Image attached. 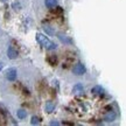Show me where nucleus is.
Returning <instances> with one entry per match:
<instances>
[{
  "instance_id": "f257e3e1",
  "label": "nucleus",
  "mask_w": 126,
  "mask_h": 126,
  "mask_svg": "<svg viewBox=\"0 0 126 126\" xmlns=\"http://www.w3.org/2000/svg\"><path fill=\"white\" fill-rule=\"evenodd\" d=\"M36 41H37L43 48H46V49H48V50H54L57 48V46L55 45L54 42H51L47 36H45L43 34H41V33H37V34H36Z\"/></svg>"
},
{
  "instance_id": "f03ea898",
  "label": "nucleus",
  "mask_w": 126,
  "mask_h": 126,
  "mask_svg": "<svg viewBox=\"0 0 126 126\" xmlns=\"http://www.w3.org/2000/svg\"><path fill=\"white\" fill-rule=\"evenodd\" d=\"M16 75H18L16 69H15V68H9L8 70L6 71V74H5V77H6L7 81L14 82L15 79H16Z\"/></svg>"
},
{
  "instance_id": "7ed1b4c3",
  "label": "nucleus",
  "mask_w": 126,
  "mask_h": 126,
  "mask_svg": "<svg viewBox=\"0 0 126 126\" xmlns=\"http://www.w3.org/2000/svg\"><path fill=\"white\" fill-rule=\"evenodd\" d=\"M72 72H74L76 76H82V75L85 74V67H84L82 63H77V64H75L74 68H72Z\"/></svg>"
},
{
  "instance_id": "20e7f679",
  "label": "nucleus",
  "mask_w": 126,
  "mask_h": 126,
  "mask_svg": "<svg viewBox=\"0 0 126 126\" xmlns=\"http://www.w3.org/2000/svg\"><path fill=\"white\" fill-rule=\"evenodd\" d=\"M7 56H8V59H11V60L18 59V56H19L18 50H15L13 47H9L8 49H7Z\"/></svg>"
},
{
  "instance_id": "39448f33",
  "label": "nucleus",
  "mask_w": 126,
  "mask_h": 126,
  "mask_svg": "<svg viewBox=\"0 0 126 126\" xmlns=\"http://www.w3.org/2000/svg\"><path fill=\"white\" fill-rule=\"evenodd\" d=\"M116 118H117V114L113 112V111H109L106 114H105V117H104V120L108 123H111L113 120H116Z\"/></svg>"
},
{
  "instance_id": "423d86ee",
  "label": "nucleus",
  "mask_w": 126,
  "mask_h": 126,
  "mask_svg": "<svg viewBox=\"0 0 126 126\" xmlns=\"http://www.w3.org/2000/svg\"><path fill=\"white\" fill-rule=\"evenodd\" d=\"M45 110L47 113H51L55 110V103L54 102H47L45 105Z\"/></svg>"
},
{
  "instance_id": "0eeeda50",
  "label": "nucleus",
  "mask_w": 126,
  "mask_h": 126,
  "mask_svg": "<svg viewBox=\"0 0 126 126\" xmlns=\"http://www.w3.org/2000/svg\"><path fill=\"white\" fill-rule=\"evenodd\" d=\"M45 5L48 8H55L57 6V0H45Z\"/></svg>"
},
{
  "instance_id": "6e6552de",
  "label": "nucleus",
  "mask_w": 126,
  "mask_h": 126,
  "mask_svg": "<svg viewBox=\"0 0 126 126\" xmlns=\"http://www.w3.org/2000/svg\"><path fill=\"white\" fill-rule=\"evenodd\" d=\"M91 92L94 94H104V89L100 85H96L91 89Z\"/></svg>"
},
{
  "instance_id": "1a4fd4ad",
  "label": "nucleus",
  "mask_w": 126,
  "mask_h": 126,
  "mask_svg": "<svg viewBox=\"0 0 126 126\" xmlns=\"http://www.w3.org/2000/svg\"><path fill=\"white\" fill-rule=\"evenodd\" d=\"M72 91L76 92V94H83V92H84V86L82 85L81 83H78V84H76V85H74Z\"/></svg>"
},
{
  "instance_id": "9d476101",
  "label": "nucleus",
  "mask_w": 126,
  "mask_h": 126,
  "mask_svg": "<svg viewBox=\"0 0 126 126\" xmlns=\"http://www.w3.org/2000/svg\"><path fill=\"white\" fill-rule=\"evenodd\" d=\"M59 39L62 41V42H64V43H69V45H71L72 43L71 39H69L68 36H65L64 34H62V33H59Z\"/></svg>"
},
{
  "instance_id": "9b49d317",
  "label": "nucleus",
  "mask_w": 126,
  "mask_h": 126,
  "mask_svg": "<svg viewBox=\"0 0 126 126\" xmlns=\"http://www.w3.org/2000/svg\"><path fill=\"white\" fill-rule=\"evenodd\" d=\"M43 31H45L46 34H48V35H54L55 34L54 28L50 27L49 25H43Z\"/></svg>"
},
{
  "instance_id": "f8f14e48",
  "label": "nucleus",
  "mask_w": 126,
  "mask_h": 126,
  "mask_svg": "<svg viewBox=\"0 0 126 126\" xmlns=\"http://www.w3.org/2000/svg\"><path fill=\"white\" fill-rule=\"evenodd\" d=\"M47 61H48V63H49L50 65H56L57 64V57L55 55H49L47 57Z\"/></svg>"
},
{
  "instance_id": "ddd939ff",
  "label": "nucleus",
  "mask_w": 126,
  "mask_h": 126,
  "mask_svg": "<svg viewBox=\"0 0 126 126\" xmlns=\"http://www.w3.org/2000/svg\"><path fill=\"white\" fill-rule=\"evenodd\" d=\"M16 116H18L19 119H25V118L27 117V111H25L22 109H20L16 111Z\"/></svg>"
},
{
  "instance_id": "4468645a",
  "label": "nucleus",
  "mask_w": 126,
  "mask_h": 126,
  "mask_svg": "<svg viewBox=\"0 0 126 126\" xmlns=\"http://www.w3.org/2000/svg\"><path fill=\"white\" fill-rule=\"evenodd\" d=\"M31 123H32V125H39V124H40V118L34 116V117H32Z\"/></svg>"
},
{
  "instance_id": "2eb2a0df",
  "label": "nucleus",
  "mask_w": 126,
  "mask_h": 126,
  "mask_svg": "<svg viewBox=\"0 0 126 126\" xmlns=\"http://www.w3.org/2000/svg\"><path fill=\"white\" fill-rule=\"evenodd\" d=\"M62 13H63V8H62V7H57V6H56V8H55V11H54L55 16H56V15H61Z\"/></svg>"
},
{
  "instance_id": "dca6fc26",
  "label": "nucleus",
  "mask_w": 126,
  "mask_h": 126,
  "mask_svg": "<svg viewBox=\"0 0 126 126\" xmlns=\"http://www.w3.org/2000/svg\"><path fill=\"white\" fill-rule=\"evenodd\" d=\"M50 125H59V123L57 122H51L50 123Z\"/></svg>"
},
{
  "instance_id": "f3484780",
  "label": "nucleus",
  "mask_w": 126,
  "mask_h": 126,
  "mask_svg": "<svg viewBox=\"0 0 126 126\" xmlns=\"http://www.w3.org/2000/svg\"><path fill=\"white\" fill-rule=\"evenodd\" d=\"M63 124H64V125H74L72 123H68V122H64Z\"/></svg>"
},
{
  "instance_id": "a211bd4d",
  "label": "nucleus",
  "mask_w": 126,
  "mask_h": 126,
  "mask_svg": "<svg viewBox=\"0 0 126 126\" xmlns=\"http://www.w3.org/2000/svg\"><path fill=\"white\" fill-rule=\"evenodd\" d=\"M1 69H2V63L0 62V70H1Z\"/></svg>"
},
{
  "instance_id": "6ab92c4d",
  "label": "nucleus",
  "mask_w": 126,
  "mask_h": 126,
  "mask_svg": "<svg viewBox=\"0 0 126 126\" xmlns=\"http://www.w3.org/2000/svg\"><path fill=\"white\" fill-rule=\"evenodd\" d=\"M2 1H5V0H2Z\"/></svg>"
}]
</instances>
